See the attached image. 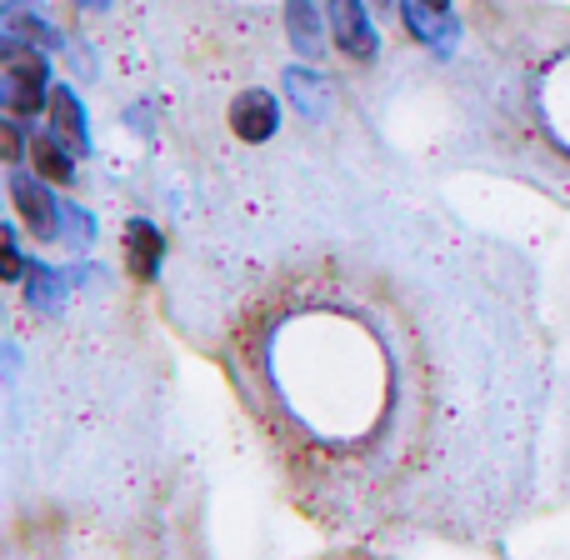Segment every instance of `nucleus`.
<instances>
[{
	"mask_svg": "<svg viewBox=\"0 0 570 560\" xmlns=\"http://www.w3.org/2000/svg\"><path fill=\"white\" fill-rule=\"evenodd\" d=\"M6 100L16 116H36L40 100H46V60L26 46H6Z\"/></svg>",
	"mask_w": 570,
	"mask_h": 560,
	"instance_id": "f257e3e1",
	"label": "nucleus"
},
{
	"mask_svg": "<svg viewBox=\"0 0 570 560\" xmlns=\"http://www.w3.org/2000/svg\"><path fill=\"white\" fill-rule=\"evenodd\" d=\"M421 6H431V10H451V0H421Z\"/></svg>",
	"mask_w": 570,
	"mask_h": 560,
	"instance_id": "1a4fd4ad",
	"label": "nucleus"
},
{
	"mask_svg": "<svg viewBox=\"0 0 570 560\" xmlns=\"http://www.w3.org/2000/svg\"><path fill=\"white\" fill-rule=\"evenodd\" d=\"M50 116H56V130L70 140V146L86 150V110H76V96H70V90H56V96H50Z\"/></svg>",
	"mask_w": 570,
	"mask_h": 560,
	"instance_id": "0eeeda50",
	"label": "nucleus"
},
{
	"mask_svg": "<svg viewBox=\"0 0 570 560\" xmlns=\"http://www.w3.org/2000/svg\"><path fill=\"white\" fill-rule=\"evenodd\" d=\"M160 256H166V240H160V230L146 226V220H130V226H126L130 276H136V281H150V276L160 271Z\"/></svg>",
	"mask_w": 570,
	"mask_h": 560,
	"instance_id": "20e7f679",
	"label": "nucleus"
},
{
	"mask_svg": "<svg viewBox=\"0 0 570 560\" xmlns=\"http://www.w3.org/2000/svg\"><path fill=\"white\" fill-rule=\"evenodd\" d=\"M285 20H291L295 46H301L305 56H315V50H321V16H315L311 0H291V6H285Z\"/></svg>",
	"mask_w": 570,
	"mask_h": 560,
	"instance_id": "423d86ee",
	"label": "nucleus"
},
{
	"mask_svg": "<svg viewBox=\"0 0 570 560\" xmlns=\"http://www.w3.org/2000/svg\"><path fill=\"white\" fill-rule=\"evenodd\" d=\"M230 126L240 140H271V130L281 126V110L266 90H240L236 106H230Z\"/></svg>",
	"mask_w": 570,
	"mask_h": 560,
	"instance_id": "7ed1b4c3",
	"label": "nucleus"
},
{
	"mask_svg": "<svg viewBox=\"0 0 570 560\" xmlns=\"http://www.w3.org/2000/svg\"><path fill=\"white\" fill-rule=\"evenodd\" d=\"M331 30L351 60H375V30L365 20L361 0H331Z\"/></svg>",
	"mask_w": 570,
	"mask_h": 560,
	"instance_id": "f03ea898",
	"label": "nucleus"
},
{
	"mask_svg": "<svg viewBox=\"0 0 570 560\" xmlns=\"http://www.w3.org/2000/svg\"><path fill=\"white\" fill-rule=\"evenodd\" d=\"M30 156H36V170L46 180H56V186H66L70 180V160L56 150V140H46V136H36V146H30Z\"/></svg>",
	"mask_w": 570,
	"mask_h": 560,
	"instance_id": "6e6552de",
	"label": "nucleus"
},
{
	"mask_svg": "<svg viewBox=\"0 0 570 560\" xmlns=\"http://www.w3.org/2000/svg\"><path fill=\"white\" fill-rule=\"evenodd\" d=\"M10 190H16V206H20V216L30 220V230H36V236H56V200H50L26 170H16Z\"/></svg>",
	"mask_w": 570,
	"mask_h": 560,
	"instance_id": "39448f33",
	"label": "nucleus"
},
{
	"mask_svg": "<svg viewBox=\"0 0 570 560\" xmlns=\"http://www.w3.org/2000/svg\"><path fill=\"white\" fill-rule=\"evenodd\" d=\"M80 6H106V0H80Z\"/></svg>",
	"mask_w": 570,
	"mask_h": 560,
	"instance_id": "9d476101",
	"label": "nucleus"
}]
</instances>
